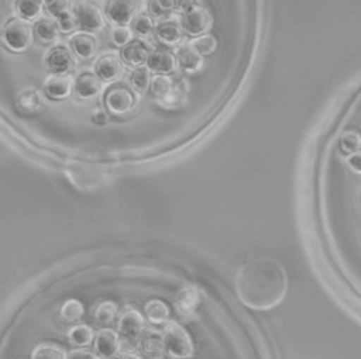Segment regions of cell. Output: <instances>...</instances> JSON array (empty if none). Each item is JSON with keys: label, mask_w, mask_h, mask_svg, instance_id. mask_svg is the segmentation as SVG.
<instances>
[{"label": "cell", "mask_w": 361, "mask_h": 359, "mask_svg": "<svg viewBox=\"0 0 361 359\" xmlns=\"http://www.w3.org/2000/svg\"><path fill=\"white\" fill-rule=\"evenodd\" d=\"M288 290L285 267L274 258H254L240 266L235 291L243 304L254 310L278 306Z\"/></svg>", "instance_id": "obj_1"}, {"label": "cell", "mask_w": 361, "mask_h": 359, "mask_svg": "<svg viewBox=\"0 0 361 359\" xmlns=\"http://www.w3.org/2000/svg\"><path fill=\"white\" fill-rule=\"evenodd\" d=\"M165 351L171 358L188 359L193 355V342L188 331L176 321H168L162 329Z\"/></svg>", "instance_id": "obj_2"}, {"label": "cell", "mask_w": 361, "mask_h": 359, "mask_svg": "<svg viewBox=\"0 0 361 359\" xmlns=\"http://www.w3.org/2000/svg\"><path fill=\"white\" fill-rule=\"evenodd\" d=\"M182 8L180 15V27L183 32L190 37H202L207 32L210 27V14L207 10L197 3H178Z\"/></svg>", "instance_id": "obj_3"}, {"label": "cell", "mask_w": 361, "mask_h": 359, "mask_svg": "<svg viewBox=\"0 0 361 359\" xmlns=\"http://www.w3.org/2000/svg\"><path fill=\"white\" fill-rule=\"evenodd\" d=\"M1 39L4 45L14 52L25 51L32 42V30L28 21L13 17L10 18L1 30Z\"/></svg>", "instance_id": "obj_4"}, {"label": "cell", "mask_w": 361, "mask_h": 359, "mask_svg": "<svg viewBox=\"0 0 361 359\" xmlns=\"http://www.w3.org/2000/svg\"><path fill=\"white\" fill-rule=\"evenodd\" d=\"M72 13L76 18L78 27L83 32H99L104 27V17L102 10L90 1H76L73 3Z\"/></svg>", "instance_id": "obj_5"}, {"label": "cell", "mask_w": 361, "mask_h": 359, "mask_svg": "<svg viewBox=\"0 0 361 359\" xmlns=\"http://www.w3.org/2000/svg\"><path fill=\"white\" fill-rule=\"evenodd\" d=\"M104 106L111 114L123 115L130 113L135 106V96L127 86H114L107 90Z\"/></svg>", "instance_id": "obj_6"}, {"label": "cell", "mask_w": 361, "mask_h": 359, "mask_svg": "<svg viewBox=\"0 0 361 359\" xmlns=\"http://www.w3.org/2000/svg\"><path fill=\"white\" fill-rule=\"evenodd\" d=\"M138 1L124 0V1H109L106 4L107 18L118 27H127L128 23L134 21L135 11L138 8Z\"/></svg>", "instance_id": "obj_7"}, {"label": "cell", "mask_w": 361, "mask_h": 359, "mask_svg": "<svg viewBox=\"0 0 361 359\" xmlns=\"http://www.w3.org/2000/svg\"><path fill=\"white\" fill-rule=\"evenodd\" d=\"M144 317L133 307H126L118 317V331L127 339H138L144 329Z\"/></svg>", "instance_id": "obj_8"}, {"label": "cell", "mask_w": 361, "mask_h": 359, "mask_svg": "<svg viewBox=\"0 0 361 359\" xmlns=\"http://www.w3.org/2000/svg\"><path fill=\"white\" fill-rule=\"evenodd\" d=\"M47 66L55 75H68L75 69V58L66 46L58 45L48 52Z\"/></svg>", "instance_id": "obj_9"}, {"label": "cell", "mask_w": 361, "mask_h": 359, "mask_svg": "<svg viewBox=\"0 0 361 359\" xmlns=\"http://www.w3.org/2000/svg\"><path fill=\"white\" fill-rule=\"evenodd\" d=\"M72 77L69 75H49L44 82L45 96L51 100H63L73 92Z\"/></svg>", "instance_id": "obj_10"}, {"label": "cell", "mask_w": 361, "mask_h": 359, "mask_svg": "<svg viewBox=\"0 0 361 359\" xmlns=\"http://www.w3.org/2000/svg\"><path fill=\"white\" fill-rule=\"evenodd\" d=\"M121 72H123L121 61L114 53H104L94 63V75L102 82H113L120 77Z\"/></svg>", "instance_id": "obj_11"}, {"label": "cell", "mask_w": 361, "mask_h": 359, "mask_svg": "<svg viewBox=\"0 0 361 359\" xmlns=\"http://www.w3.org/2000/svg\"><path fill=\"white\" fill-rule=\"evenodd\" d=\"M102 90V80L90 72L80 73L73 83V93L79 100L87 101L94 99Z\"/></svg>", "instance_id": "obj_12"}, {"label": "cell", "mask_w": 361, "mask_h": 359, "mask_svg": "<svg viewBox=\"0 0 361 359\" xmlns=\"http://www.w3.org/2000/svg\"><path fill=\"white\" fill-rule=\"evenodd\" d=\"M202 301V291L195 286L183 287L176 296V310L185 318H190L196 314L197 307Z\"/></svg>", "instance_id": "obj_13"}, {"label": "cell", "mask_w": 361, "mask_h": 359, "mask_svg": "<svg viewBox=\"0 0 361 359\" xmlns=\"http://www.w3.org/2000/svg\"><path fill=\"white\" fill-rule=\"evenodd\" d=\"M94 348L100 358L110 359L117 355L120 348V339L116 331L111 328H103L96 334L94 338Z\"/></svg>", "instance_id": "obj_14"}, {"label": "cell", "mask_w": 361, "mask_h": 359, "mask_svg": "<svg viewBox=\"0 0 361 359\" xmlns=\"http://www.w3.org/2000/svg\"><path fill=\"white\" fill-rule=\"evenodd\" d=\"M69 44L75 55H78L82 59L92 58L97 49V39L94 38V35L83 31L72 34L69 37Z\"/></svg>", "instance_id": "obj_15"}, {"label": "cell", "mask_w": 361, "mask_h": 359, "mask_svg": "<svg viewBox=\"0 0 361 359\" xmlns=\"http://www.w3.org/2000/svg\"><path fill=\"white\" fill-rule=\"evenodd\" d=\"M176 58L166 49H155L147 59V66L157 75H165L173 70Z\"/></svg>", "instance_id": "obj_16"}, {"label": "cell", "mask_w": 361, "mask_h": 359, "mask_svg": "<svg viewBox=\"0 0 361 359\" xmlns=\"http://www.w3.org/2000/svg\"><path fill=\"white\" fill-rule=\"evenodd\" d=\"M120 56L126 65L134 66L137 69L141 68L144 62H147L149 53L147 46L141 41H131L128 45L121 48Z\"/></svg>", "instance_id": "obj_17"}, {"label": "cell", "mask_w": 361, "mask_h": 359, "mask_svg": "<svg viewBox=\"0 0 361 359\" xmlns=\"http://www.w3.org/2000/svg\"><path fill=\"white\" fill-rule=\"evenodd\" d=\"M155 35L165 45H176L182 39L183 30L180 27V23L172 21V20H165V21H161L157 24Z\"/></svg>", "instance_id": "obj_18"}, {"label": "cell", "mask_w": 361, "mask_h": 359, "mask_svg": "<svg viewBox=\"0 0 361 359\" xmlns=\"http://www.w3.org/2000/svg\"><path fill=\"white\" fill-rule=\"evenodd\" d=\"M176 62L180 69L196 72L203 65V56L192 45H183L176 51Z\"/></svg>", "instance_id": "obj_19"}, {"label": "cell", "mask_w": 361, "mask_h": 359, "mask_svg": "<svg viewBox=\"0 0 361 359\" xmlns=\"http://www.w3.org/2000/svg\"><path fill=\"white\" fill-rule=\"evenodd\" d=\"M96 173H97V169L93 166H86L82 163L69 166V176L72 177L71 180H73L79 187H83V189L93 187L94 182L100 179V176H97Z\"/></svg>", "instance_id": "obj_20"}, {"label": "cell", "mask_w": 361, "mask_h": 359, "mask_svg": "<svg viewBox=\"0 0 361 359\" xmlns=\"http://www.w3.org/2000/svg\"><path fill=\"white\" fill-rule=\"evenodd\" d=\"M59 32H61L59 25L52 18H39L34 24V34L44 44L55 42L58 39Z\"/></svg>", "instance_id": "obj_21"}, {"label": "cell", "mask_w": 361, "mask_h": 359, "mask_svg": "<svg viewBox=\"0 0 361 359\" xmlns=\"http://www.w3.org/2000/svg\"><path fill=\"white\" fill-rule=\"evenodd\" d=\"M175 86L169 76L166 75H157L151 80V90L152 93L159 97L162 101H169V99H175Z\"/></svg>", "instance_id": "obj_22"}, {"label": "cell", "mask_w": 361, "mask_h": 359, "mask_svg": "<svg viewBox=\"0 0 361 359\" xmlns=\"http://www.w3.org/2000/svg\"><path fill=\"white\" fill-rule=\"evenodd\" d=\"M145 315L148 318L149 322L152 324H165L168 322V317H169V307L158 298L149 300L145 307Z\"/></svg>", "instance_id": "obj_23"}, {"label": "cell", "mask_w": 361, "mask_h": 359, "mask_svg": "<svg viewBox=\"0 0 361 359\" xmlns=\"http://www.w3.org/2000/svg\"><path fill=\"white\" fill-rule=\"evenodd\" d=\"M16 104L23 113H35L41 107V96L35 89H25L18 93Z\"/></svg>", "instance_id": "obj_24"}, {"label": "cell", "mask_w": 361, "mask_h": 359, "mask_svg": "<svg viewBox=\"0 0 361 359\" xmlns=\"http://www.w3.org/2000/svg\"><path fill=\"white\" fill-rule=\"evenodd\" d=\"M140 349L148 359H161L165 352V345L162 338H158L157 335H147L141 339Z\"/></svg>", "instance_id": "obj_25"}, {"label": "cell", "mask_w": 361, "mask_h": 359, "mask_svg": "<svg viewBox=\"0 0 361 359\" xmlns=\"http://www.w3.org/2000/svg\"><path fill=\"white\" fill-rule=\"evenodd\" d=\"M68 338L72 345L78 348H83V346H87L96 336L93 335V329L89 325L79 324V325H73L68 331Z\"/></svg>", "instance_id": "obj_26"}, {"label": "cell", "mask_w": 361, "mask_h": 359, "mask_svg": "<svg viewBox=\"0 0 361 359\" xmlns=\"http://www.w3.org/2000/svg\"><path fill=\"white\" fill-rule=\"evenodd\" d=\"M31 359H68L65 349L54 344H41L34 348Z\"/></svg>", "instance_id": "obj_27"}, {"label": "cell", "mask_w": 361, "mask_h": 359, "mask_svg": "<svg viewBox=\"0 0 361 359\" xmlns=\"http://www.w3.org/2000/svg\"><path fill=\"white\" fill-rule=\"evenodd\" d=\"M44 4L45 3H42V1H17L16 10H17L20 18H23L25 21H34L41 15Z\"/></svg>", "instance_id": "obj_28"}, {"label": "cell", "mask_w": 361, "mask_h": 359, "mask_svg": "<svg viewBox=\"0 0 361 359\" xmlns=\"http://www.w3.org/2000/svg\"><path fill=\"white\" fill-rule=\"evenodd\" d=\"M83 314V306L79 300L76 298H69L66 300L62 307H61V315L65 321L68 322H75L78 321Z\"/></svg>", "instance_id": "obj_29"}, {"label": "cell", "mask_w": 361, "mask_h": 359, "mask_svg": "<svg viewBox=\"0 0 361 359\" xmlns=\"http://www.w3.org/2000/svg\"><path fill=\"white\" fill-rule=\"evenodd\" d=\"M130 80H131V86L134 87L135 92H138V93L147 92V89L152 80L149 76V69H147L144 66L134 69L130 76Z\"/></svg>", "instance_id": "obj_30"}, {"label": "cell", "mask_w": 361, "mask_h": 359, "mask_svg": "<svg viewBox=\"0 0 361 359\" xmlns=\"http://www.w3.org/2000/svg\"><path fill=\"white\" fill-rule=\"evenodd\" d=\"M117 304L114 301H103L94 311V318L99 324H110L117 315Z\"/></svg>", "instance_id": "obj_31"}, {"label": "cell", "mask_w": 361, "mask_h": 359, "mask_svg": "<svg viewBox=\"0 0 361 359\" xmlns=\"http://www.w3.org/2000/svg\"><path fill=\"white\" fill-rule=\"evenodd\" d=\"M340 146L350 155L358 152L361 149V134L358 131H345L340 137Z\"/></svg>", "instance_id": "obj_32"}, {"label": "cell", "mask_w": 361, "mask_h": 359, "mask_svg": "<svg viewBox=\"0 0 361 359\" xmlns=\"http://www.w3.org/2000/svg\"><path fill=\"white\" fill-rule=\"evenodd\" d=\"M190 45H192L202 56H204V55H210V53H213V52L216 51V48H217V39H216L213 35H210V34H204V35H202V37L195 38Z\"/></svg>", "instance_id": "obj_33"}, {"label": "cell", "mask_w": 361, "mask_h": 359, "mask_svg": "<svg viewBox=\"0 0 361 359\" xmlns=\"http://www.w3.org/2000/svg\"><path fill=\"white\" fill-rule=\"evenodd\" d=\"M133 30L141 35V37H147L154 30V24H152V20L149 15L147 14H140L134 18L133 21Z\"/></svg>", "instance_id": "obj_34"}, {"label": "cell", "mask_w": 361, "mask_h": 359, "mask_svg": "<svg viewBox=\"0 0 361 359\" xmlns=\"http://www.w3.org/2000/svg\"><path fill=\"white\" fill-rule=\"evenodd\" d=\"M111 39L117 46H126L133 41V32L128 27H118L116 25L111 30Z\"/></svg>", "instance_id": "obj_35"}, {"label": "cell", "mask_w": 361, "mask_h": 359, "mask_svg": "<svg viewBox=\"0 0 361 359\" xmlns=\"http://www.w3.org/2000/svg\"><path fill=\"white\" fill-rule=\"evenodd\" d=\"M45 6H47V11H48L56 21L71 13V11H69L71 3H68V1H48V3H45Z\"/></svg>", "instance_id": "obj_36"}, {"label": "cell", "mask_w": 361, "mask_h": 359, "mask_svg": "<svg viewBox=\"0 0 361 359\" xmlns=\"http://www.w3.org/2000/svg\"><path fill=\"white\" fill-rule=\"evenodd\" d=\"M173 7H176L175 1H164V0H157V1H149L148 3V8L151 11L152 15L155 17H161L164 14H168L173 10Z\"/></svg>", "instance_id": "obj_37"}, {"label": "cell", "mask_w": 361, "mask_h": 359, "mask_svg": "<svg viewBox=\"0 0 361 359\" xmlns=\"http://www.w3.org/2000/svg\"><path fill=\"white\" fill-rule=\"evenodd\" d=\"M69 359H99V356L85 349H75L71 352Z\"/></svg>", "instance_id": "obj_38"}, {"label": "cell", "mask_w": 361, "mask_h": 359, "mask_svg": "<svg viewBox=\"0 0 361 359\" xmlns=\"http://www.w3.org/2000/svg\"><path fill=\"white\" fill-rule=\"evenodd\" d=\"M347 163L350 168L358 173H361V152H355L347 158Z\"/></svg>", "instance_id": "obj_39"}, {"label": "cell", "mask_w": 361, "mask_h": 359, "mask_svg": "<svg viewBox=\"0 0 361 359\" xmlns=\"http://www.w3.org/2000/svg\"><path fill=\"white\" fill-rule=\"evenodd\" d=\"M90 120H92V122H93L94 125H106V124H107V114H106L104 111L97 110V111H94V113L92 114Z\"/></svg>", "instance_id": "obj_40"}, {"label": "cell", "mask_w": 361, "mask_h": 359, "mask_svg": "<svg viewBox=\"0 0 361 359\" xmlns=\"http://www.w3.org/2000/svg\"><path fill=\"white\" fill-rule=\"evenodd\" d=\"M110 359H138V356L134 355V353H131V352H121V353L114 355V356L110 358Z\"/></svg>", "instance_id": "obj_41"}]
</instances>
